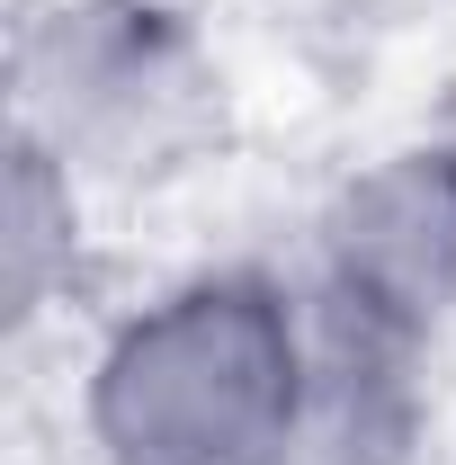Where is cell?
Masks as SVG:
<instances>
[{"label": "cell", "mask_w": 456, "mask_h": 465, "mask_svg": "<svg viewBox=\"0 0 456 465\" xmlns=\"http://www.w3.org/2000/svg\"><path fill=\"white\" fill-rule=\"evenodd\" d=\"M304 278L224 260L153 287L90 349L81 430L99 465H286L304 420Z\"/></svg>", "instance_id": "6da1fadb"}, {"label": "cell", "mask_w": 456, "mask_h": 465, "mask_svg": "<svg viewBox=\"0 0 456 465\" xmlns=\"http://www.w3.org/2000/svg\"><path fill=\"white\" fill-rule=\"evenodd\" d=\"M90 188H171L224 143V63L171 0H55L18 36V125Z\"/></svg>", "instance_id": "7a4b0ae2"}, {"label": "cell", "mask_w": 456, "mask_h": 465, "mask_svg": "<svg viewBox=\"0 0 456 465\" xmlns=\"http://www.w3.org/2000/svg\"><path fill=\"white\" fill-rule=\"evenodd\" d=\"M304 287L341 313H367L402 341H439L456 322V125L376 153L341 179L313 224Z\"/></svg>", "instance_id": "3957f363"}, {"label": "cell", "mask_w": 456, "mask_h": 465, "mask_svg": "<svg viewBox=\"0 0 456 465\" xmlns=\"http://www.w3.org/2000/svg\"><path fill=\"white\" fill-rule=\"evenodd\" d=\"M313 313V367H304V420L286 465H411L430 430V341H402L367 313H341L304 287Z\"/></svg>", "instance_id": "277c9868"}, {"label": "cell", "mask_w": 456, "mask_h": 465, "mask_svg": "<svg viewBox=\"0 0 456 465\" xmlns=\"http://www.w3.org/2000/svg\"><path fill=\"white\" fill-rule=\"evenodd\" d=\"M81 251V179L63 171L45 143L9 134V313L36 322L55 278H72Z\"/></svg>", "instance_id": "5b68a950"}]
</instances>
